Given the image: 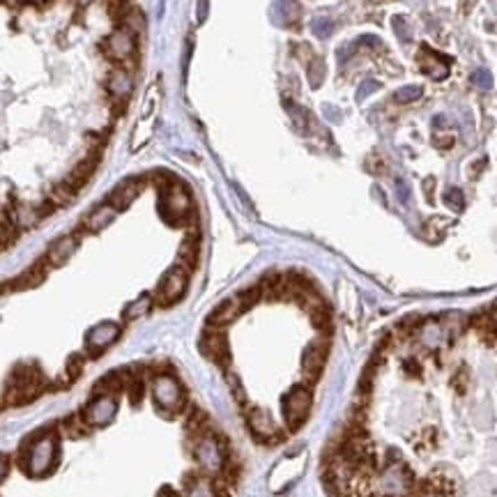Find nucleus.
Returning <instances> with one entry per match:
<instances>
[{"instance_id": "nucleus-1", "label": "nucleus", "mask_w": 497, "mask_h": 497, "mask_svg": "<svg viewBox=\"0 0 497 497\" xmlns=\"http://www.w3.org/2000/svg\"><path fill=\"white\" fill-rule=\"evenodd\" d=\"M51 382H47L37 362H21L16 364L12 373L5 380L3 405L5 407H21L37 400L44 391H49Z\"/></svg>"}, {"instance_id": "nucleus-2", "label": "nucleus", "mask_w": 497, "mask_h": 497, "mask_svg": "<svg viewBox=\"0 0 497 497\" xmlns=\"http://www.w3.org/2000/svg\"><path fill=\"white\" fill-rule=\"evenodd\" d=\"M19 465L25 474L44 477L58 463V438L54 431H39L23 442L19 449Z\"/></svg>"}, {"instance_id": "nucleus-3", "label": "nucleus", "mask_w": 497, "mask_h": 497, "mask_svg": "<svg viewBox=\"0 0 497 497\" xmlns=\"http://www.w3.org/2000/svg\"><path fill=\"white\" fill-rule=\"evenodd\" d=\"M152 394L157 405H159V410L166 417H176L187 410L185 391H182V385L173 373H159V376L152 378Z\"/></svg>"}, {"instance_id": "nucleus-4", "label": "nucleus", "mask_w": 497, "mask_h": 497, "mask_svg": "<svg viewBox=\"0 0 497 497\" xmlns=\"http://www.w3.org/2000/svg\"><path fill=\"white\" fill-rule=\"evenodd\" d=\"M311 405H313V394L311 387L307 385H297L290 391H286L281 398V410H283V422L290 431H297L300 426L309 419L311 415Z\"/></svg>"}, {"instance_id": "nucleus-5", "label": "nucleus", "mask_w": 497, "mask_h": 497, "mask_svg": "<svg viewBox=\"0 0 497 497\" xmlns=\"http://www.w3.org/2000/svg\"><path fill=\"white\" fill-rule=\"evenodd\" d=\"M159 210H161L164 219L168 223L185 226L189 221V214H191V196H189V191L185 189V185L173 182L168 189H164Z\"/></svg>"}, {"instance_id": "nucleus-6", "label": "nucleus", "mask_w": 497, "mask_h": 497, "mask_svg": "<svg viewBox=\"0 0 497 497\" xmlns=\"http://www.w3.org/2000/svg\"><path fill=\"white\" fill-rule=\"evenodd\" d=\"M187 286H189V272L187 269H182L180 265L171 267L168 272L161 276V281H159V286H157V290L152 295L154 304H159V307H173V304L185 297Z\"/></svg>"}, {"instance_id": "nucleus-7", "label": "nucleus", "mask_w": 497, "mask_h": 497, "mask_svg": "<svg viewBox=\"0 0 497 497\" xmlns=\"http://www.w3.org/2000/svg\"><path fill=\"white\" fill-rule=\"evenodd\" d=\"M327 355H329V336H320L316 338L307 350L302 355V378H304V385L311 387L313 382L320 378L322 373V366L327 362Z\"/></svg>"}, {"instance_id": "nucleus-8", "label": "nucleus", "mask_w": 497, "mask_h": 497, "mask_svg": "<svg viewBox=\"0 0 497 497\" xmlns=\"http://www.w3.org/2000/svg\"><path fill=\"white\" fill-rule=\"evenodd\" d=\"M244 417H247V424H249V431L254 433V438L265 442V444H272L276 440H283V433L278 431V426L274 424L272 415L267 412L263 407H244Z\"/></svg>"}, {"instance_id": "nucleus-9", "label": "nucleus", "mask_w": 497, "mask_h": 497, "mask_svg": "<svg viewBox=\"0 0 497 497\" xmlns=\"http://www.w3.org/2000/svg\"><path fill=\"white\" fill-rule=\"evenodd\" d=\"M200 352H203L210 362H214L219 369L228 371L231 350H228V338H226L223 329L207 327L203 338H200Z\"/></svg>"}, {"instance_id": "nucleus-10", "label": "nucleus", "mask_w": 497, "mask_h": 497, "mask_svg": "<svg viewBox=\"0 0 497 497\" xmlns=\"http://www.w3.org/2000/svg\"><path fill=\"white\" fill-rule=\"evenodd\" d=\"M120 325L116 322H99L97 327H92L85 336V355L90 357H99L109 345H113L120 338Z\"/></svg>"}, {"instance_id": "nucleus-11", "label": "nucleus", "mask_w": 497, "mask_h": 497, "mask_svg": "<svg viewBox=\"0 0 497 497\" xmlns=\"http://www.w3.org/2000/svg\"><path fill=\"white\" fill-rule=\"evenodd\" d=\"M78 242H81V231L63 235V238H58V240L47 249V254L42 256V260H44V263H47L51 269L63 267L67 260L74 256V251L78 249Z\"/></svg>"}, {"instance_id": "nucleus-12", "label": "nucleus", "mask_w": 497, "mask_h": 497, "mask_svg": "<svg viewBox=\"0 0 497 497\" xmlns=\"http://www.w3.org/2000/svg\"><path fill=\"white\" fill-rule=\"evenodd\" d=\"M102 49L111 60H127L136 51V35L127 28H118L102 42Z\"/></svg>"}, {"instance_id": "nucleus-13", "label": "nucleus", "mask_w": 497, "mask_h": 497, "mask_svg": "<svg viewBox=\"0 0 497 497\" xmlns=\"http://www.w3.org/2000/svg\"><path fill=\"white\" fill-rule=\"evenodd\" d=\"M116 410H118V398L113 396H94L90 398V403L81 407L83 417L88 419V424L92 429L97 426H106L113 417H116Z\"/></svg>"}, {"instance_id": "nucleus-14", "label": "nucleus", "mask_w": 497, "mask_h": 497, "mask_svg": "<svg viewBox=\"0 0 497 497\" xmlns=\"http://www.w3.org/2000/svg\"><path fill=\"white\" fill-rule=\"evenodd\" d=\"M143 187H145V178H127V180H122L120 185L109 194L106 203L116 212L127 210V207L138 198V194L143 191Z\"/></svg>"}, {"instance_id": "nucleus-15", "label": "nucleus", "mask_w": 497, "mask_h": 497, "mask_svg": "<svg viewBox=\"0 0 497 497\" xmlns=\"http://www.w3.org/2000/svg\"><path fill=\"white\" fill-rule=\"evenodd\" d=\"M129 378H132L129 369H116V371L106 373V376L94 382L90 398H94V396H113V398H118L120 394H125V389L129 385Z\"/></svg>"}, {"instance_id": "nucleus-16", "label": "nucleus", "mask_w": 497, "mask_h": 497, "mask_svg": "<svg viewBox=\"0 0 497 497\" xmlns=\"http://www.w3.org/2000/svg\"><path fill=\"white\" fill-rule=\"evenodd\" d=\"M97 164H99V152H88V157H83L81 161L74 164V168L69 171V176L63 182L72 187L78 194V191L88 185L90 178L94 176V171H97Z\"/></svg>"}, {"instance_id": "nucleus-17", "label": "nucleus", "mask_w": 497, "mask_h": 497, "mask_svg": "<svg viewBox=\"0 0 497 497\" xmlns=\"http://www.w3.org/2000/svg\"><path fill=\"white\" fill-rule=\"evenodd\" d=\"M85 362H88V355L85 352H74V355H69V360H67V366H65V373L60 376L56 382H51V391H63V389H69L74 385V382L81 378V373L85 369Z\"/></svg>"}, {"instance_id": "nucleus-18", "label": "nucleus", "mask_w": 497, "mask_h": 497, "mask_svg": "<svg viewBox=\"0 0 497 497\" xmlns=\"http://www.w3.org/2000/svg\"><path fill=\"white\" fill-rule=\"evenodd\" d=\"M244 311H247V309L242 307L240 297H238V295H235V297L226 300L223 304H219V307H216V309L210 313V318H207V327L223 329L226 325H231V322H233L235 318H238V316H242Z\"/></svg>"}, {"instance_id": "nucleus-19", "label": "nucleus", "mask_w": 497, "mask_h": 497, "mask_svg": "<svg viewBox=\"0 0 497 497\" xmlns=\"http://www.w3.org/2000/svg\"><path fill=\"white\" fill-rule=\"evenodd\" d=\"M419 63H422V69L433 78V81H442V78H447V74H449V60L429 47H422Z\"/></svg>"}, {"instance_id": "nucleus-20", "label": "nucleus", "mask_w": 497, "mask_h": 497, "mask_svg": "<svg viewBox=\"0 0 497 497\" xmlns=\"http://www.w3.org/2000/svg\"><path fill=\"white\" fill-rule=\"evenodd\" d=\"M49 272H51V267L39 258L32 267H28L23 274L16 276L14 281H10V290H30V288H37L39 283H44Z\"/></svg>"}, {"instance_id": "nucleus-21", "label": "nucleus", "mask_w": 497, "mask_h": 497, "mask_svg": "<svg viewBox=\"0 0 497 497\" xmlns=\"http://www.w3.org/2000/svg\"><path fill=\"white\" fill-rule=\"evenodd\" d=\"M198 251H200V238H198V233H189L185 242L180 244V251H178V263L182 269H187V272L191 274L196 269L198 265Z\"/></svg>"}, {"instance_id": "nucleus-22", "label": "nucleus", "mask_w": 497, "mask_h": 497, "mask_svg": "<svg viewBox=\"0 0 497 497\" xmlns=\"http://www.w3.org/2000/svg\"><path fill=\"white\" fill-rule=\"evenodd\" d=\"M116 210H113V207L109 205V203H104V205H99V207H94V210L85 216V219L81 221V228L78 231H85V233H99V231H104L106 228V226L116 219Z\"/></svg>"}, {"instance_id": "nucleus-23", "label": "nucleus", "mask_w": 497, "mask_h": 497, "mask_svg": "<svg viewBox=\"0 0 497 497\" xmlns=\"http://www.w3.org/2000/svg\"><path fill=\"white\" fill-rule=\"evenodd\" d=\"M106 85H109V90H111V94L116 99H125L129 92H132V88H134V78H132V74L127 72V69H113V72L109 74V81H106Z\"/></svg>"}, {"instance_id": "nucleus-24", "label": "nucleus", "mask_w": 497, "mask_h": 497, "mask_svg": "<svg viewBox=\"0 0 497 497\" xmlns=\"http://www.w3.org/2000/svg\"><path fill=\"white\" fill-rule=\"evenodd\" d=\"M92 431V426L88 424V419L83 417V412L78 410V412L74 415H69L63 419V433L67 435V438H72V440H81V438H88Z\"/></svg>"}, {"instance_id": "nucleus-25", "label": "nucleus", "mask_w": 497, "mask_h": 497, "mask_svg": "<svg viewBox=\"0 0 497 497\" xmlns=\"http://www.w3.org/2000/svg\"><path fill=\"white\" fill-rule=\"evenodd\" d=\"M16 238H19V226H16V221H14L12 210L0 212V251L12 247Z\"/></svg>"}, {"instance_id": "nucleus-26", "label": "nucleus", "mask_w": 497, "mask_h": 497, "mask_svg": "<svg viewBox=\"0 0 497 497\" xmlns=\"http://www.w3.org/2000/svg\"><path fill=\"white\" fill-rule=\"evenodd\" d=\"M152 304H154L152 295H141V297H136L132 304H127L125 311H122V318H125V320H136V318H141V316H147L150 309H152Z\"/></svg>"}, {"instance_id": "nucleus-27", "label": "nucleus", "mask_w": 497, "mask_h": 497, "mask_svg": "<svg viewBox=\"0 0 497 497\" xmlns=\"http://www.w3.org/2000/svg\"><path fill=\"white\" fill-rule=\"evenodd\" d=\"M56 207H65V205H72L74 200H76V191L65 185V182H58V185H54L49 189V198Z\"/></svg>"}, {"instance_id": "nucleus-28", "label": "nucleus", "mask_w": 497, "mask_h": 497, "mask_svg": "<svg viewBox=\"0 0 497 497\" xmlns=\"http://www.w3.org/2000/svg\"><path fill=\"white\" fill-rule=\"evenodd\" d=\"M276 10H278V23L293 25L295 21H300L302 10L297 0H276Z\"/></svg>"}, {"instance_id": "nucleus-29", "label": "nucleus", "mask_w": 497, "mask_h": 497, "mask_svg": "<svg viewBox=\"0 0 497 497\" xmlns=\"http://www.w3.org/2000/svg\"><path fill=\"white\" fill-rule=\"evenodd\" d=\"M122 28H127L129 32H134L138 35L143 28H145V19H143V14L138 12V10H127L125 16H122Z\"/></svg>"}, {"instance_id": "nucleus-30", "label": "nucleus", "mask_w": 497, "mask_h": 497, "mask_svg": "<svg viewBox=\"0 0 497 497\" xmlns=\"http://www.w3.org/2000/svg\"><path fill=\"white\" fill-rule=\"evenodd\" d=\"M472 422L479 426V429H491L493 426V407L484 403V405H477L472 410Z\"/></svg>"}, {"instance_id": "nucleus-31", "label": "nucleus", "mask_w": 497, "mask_h": 497, "mask_svg": "<svg viewBox=\"0 0 497 497\" xmlns=\"http://www.w3.org/2000/svg\"><path fill=\"white\" fill-rule=\"evenodd\" d=\"M444 203H447L453 212H460L465 207V196H463V191L456 189V187H451L444 191Z\"/></svg>"}, {"instance_id": "nucleus-32", "label": "nucleus", "mask_w": 497, "mask_h": 497, "mask_svg": "<svg viewBox=\"0 0 497 497\" xmlns=\"http://www.w3.org/2000/svg\"><path fill=\"white\" fill-rule=\"evenodd\" d=\"M322 78H325V63H322L320 58H313L309 63V83L313 88H318L322 83Z\"/></svg>"}, {"instance_id": "nucleus-33", "label": "nucleus", "mask_w": 497, "mask_h": 497, "mask_svg": "<svg viewBox=\"0 0 497 497\" xmlns=\"http://www.w3.org/2000/svg\"><path fill=\"white\" fill-rule=\"evenodd\" d=\"M419 97H422V88H419V85H407V88L396 90L394 102H398V104H410V102H417Z\"/></svg>"}, {"instance_id": "nucleus-34", "label": "nucleus", "mask_w": 497, "mask_h": 497, "mask_svg": "<svg viewBox=\"0 0 497 497\" xmlns=\"http://www.w3.org/2000/svg\"><path fill=\"white\" fill-rule=\"evenodd\" d=\"M449 385L456 389L458 394H465L467 387H470V373H467V369H458L456 373H453L451 380H449Z\"/></svg>"}, {"instance_id": "nucleus-35", "label": "nucleus", "mask_w": 497, "mask_h": 497, "mask_svg": "<svg viewBox=\"0 0 497 497\" xmlns=\"http://www.w3.org/2000/svg\"><path fill=\"white\" fill-rule=\"evenodd\" d=\"M472 83L481 90H491L493 88V74L488 69H477L472 74Z\"/></svg>"}, {"instance_id": "nucleus-36", "label": "nucleus", "mask_w": 497, "mask_h": 497, "mask_svg": "<svg viewBox=\"0 0 497 497\" xmlns=\"http://www.w3.org/2000/svg\"><path fill=\"white\" fill-rule=\"evenodd\" d=\"M331 30H334V23H331L329 19H325V16H320V19L313 21V32H316L320 39L329 37Z\"/></svg>"}, {"instance_id": "nucleus-37", "label": "nucleus", "mask_w": 497, "mask_h": 497, "mask_svg": "<svg viewBox=\"0 0 497 497\" xmlns=\"http://www.w3.org/2000/svg\"><path fill=\"white\" fill-rule=\"evenodd\" d=\"M366 168H369L373 176H382V173H387V164L380 154H373L369 157V161H366Z\"/></svg>"}, {"instance_id": "nucleus-38", "label": "nucleus", "mask_w": 497, "mask_h": 497, "mask_svg": "<svg viewBox=\"0 0 497 497\" xmlns=\"http://www.w3.org/2000/svg\"><path fill=\"white\" fill-rule=\"evenodd\" d=\"M403 369H405V373H410V376H419V373H422V362L417 360V357H410V360L403 364Z\"/></svg>"}, {"instance_id": "nucleus-39", "label": "nucleus", "mask_w": 497, "mask_h": 497, "mask_svg": "<svg viewBox=\"0 0 497 497\" xmlns=\"http://www.w3.org/2000/svg\"><path fill=\"white\" fill-rule=\"evenodd\" d=\"M376 90H378V83H376V81H364V83H362V90L357 92V99L362 102L366 94H369V92H376Z\"/></svg>"}, {"instance_id": "nucleus-40", "label": "nucleus", "mask_w": 497, "mask_h": 497, "mask_svg": "<svg viewBox=\"0 0 497 497\" xmlns=\"http://www.w3.org/2000/svg\"><path fill=\"white\" fill-rule=\"evenodd\" d=\"M360 47H376V49H382V42L378 37H373V35H366V37H360V42H357Z\"/></svg>"}, {"instance_id": "nucleus-41", "label": "nucleus", "mask_w": 497, "mask_h": 497, "mask_svg": "<svg viewBox=\"0 0 497 497\" xmlns=\"http://www.w3.org/2000/svg\"><path fill=\"white\" fill-rule=\"evenodd\" d=\"M486 458L491 460V463H497V440H491L486 447Z\"/></svg>"}, {"instance_id": "nucleus-42", "label": "nucleus", "mask_w": 497, "mask_h": 497, "mask_svg": "<svg viewBox=\"0 0 497 497\" xmlns=\"http://www.w3.org/2000/svg\"><path fill=\"white\" fill-rule=\"evenodd\" d=\"M391 23H394V28H396V32H398V37L400 39H407L410 37V35H405V30H403V16H394V21H391Z\"/></svg>"}, {"instance_id": "nucleus-43", "label": "nucleus", "mask_w": 497, "mask_h": 497, "mask_svg": "<svg viewBox=\"0 0 497 497\" xmlns=\"http://www.w3.org/2000/svg\"><path fill=\"white\" fill-rule=\"evenodd\" d=\"M7 474H10V458L0 453V481H3Z\"/></svg>"}, {"instance_id": "nucleus-44", "label": "nucleus", "mask_w": 497, "mask_h": 497, "mask_svg": "<svg viewBox=\"0 0 497 497\" xmlns=\"http://www.w3.org/2000/svg\"><path fill=\"white\" fill-rule=\"evenodd\" d=\"M433 191H435V180L429 178V180L424 182V194H426V198L431 200V203H433Z\"/></svg>"}, {"instance_id": "nucleus-45", "label": "nucleus", "mask_w": 497, "mask_h": 497, "mask_svg": "<svg viewBox=\"0 0 497 497\" xmlns=\"http://www.w3.org/2000/svg\"><path fill=\"white\" fill-rule=\"evenodd\" d=\"M396 191H398V198L403 200V203H405V200L410 198V189H405L403 180H396Z\"/></svg>"}, {"instance_id": "nucleus-46", "label": "nucleus", "mask_w": 497, "mask_h": 497, "mask_svg": "<svg viewBox=\"0 0 497 497\" xmlns=\"http://www.w3.org/2000/svg\"><path fill=\"white\" fill-rule=\"evenodd\" d=\"M474 5H477V0H460V12L470 14V12L474 10Z\"/></svg>"}, {"instance_id": "nucleus-47", "label": "nucleus", "mask_w": 497, "mask_h": 497, "mask_svg": "<svg viewBox=\"0 0 497 497\" xmlns=\"http://www.w3.org/2000/svg\"><path fill=\"white\" fill-rule=\"evenodd\" d=\"M435 141H438V143H435L438 147H451V145H453V138H451V136H447V138H435Z\"/></svg>"}, {"instance_id": "nucleus-48", "label": "nucleus", "mask_w": 497, "mask_h": 497, "mask_svg": "<svg viewBox=\"0 0 497 497\" xmlns=\"http://www.w3.org/2000/svg\"><path fill=\"white\" fill-rule=\"evenodd\" d=\"M74 3H78V5H88V3H92V0H74Z\"/></svg>"}, {"instance_id": "nucleus-49", "label": "nucleus", "mask_w": 497, "mask_h": 497, "mask_svg": "<svg viewBox=\"0 0 497 497\" xmlns=\"http://www.w3.org/2000/svg\"><path fill=\"white\" fill-rule=\"evenodd\" d=\"M371 5H380V3H385V0H369Z\"/></svg>"}, {"instance_id": "nucleus-50", "label": "nucleus", "mask_w": 497, "mask_h": 497, "mask_svg": "<svg viewBox=\"0 0 497 497\" xmlns=\"http://www.w3.org/2000/svg\"><path fill=\"white\" fill-rule=\"evenodd\" d=\"M0 405H3V400H0Z\"/></svg>"}]
</instances>
